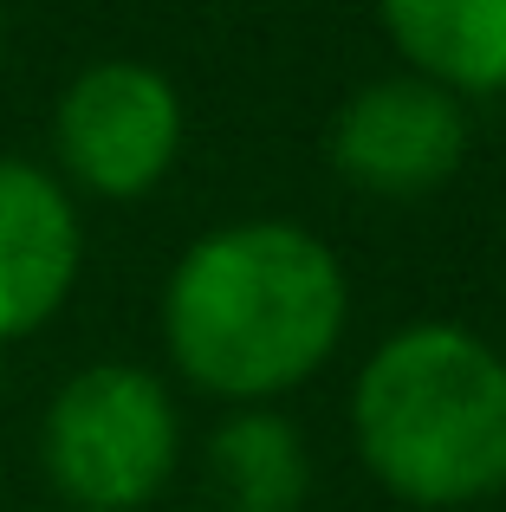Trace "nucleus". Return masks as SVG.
I'll use <instances>...</instances> for the list:
<instances>
[{"label":"nucleus","mask_w":506,"mask_h":512,"mask_svg":"<svg viewBox=\"0 0 506 512\" xmlns=\"http://www.w3.org/2000/svg\"><path fill=\"white\" fill-rule=\"evenodd\" d=\"M338 253L292 221H241L195 240L163 292V344L195 389L266 402L325 370L344 338Z\"/></svg>","instance_id":"f257e3e1"},{"label":"nucleus","mask_w":506,"mask_h":512,"mask_svg":"<svg viewBox=\"0 0 506 512\" xmlns=\"http://www.w3.org/2000/svg\"><path fill=\"white\" fill-rule=\"evenodd\" d=\"M52 143L78 188L104 201H137L182 156V98L156 65L104 59L65 85Z\"/></svg>","instance_id":"20e7f679"},{"label":"nucleus","mask_w":506,"mask_h":512,"mask_svg":"<svg viewBox=\"0 0 506 512\" xmlns=\"http://www.w3.org/2000/svg\"><path fill=\"white\" fill-rule=\"evenodd\" d=\"M78 214L33 163H0V344L39 331L78 279Z\"/></svg>","instance_id":"423d86ee"},{"label":"nucleus","mask_w":506,"mask_h":512,"mask_svg":"<svg viewBox=\"0 0 506 512\" xmlns=\"http://www.w3.org/2000/svg\"><path fill=\"white\" fill-rule=\"evenodd\" d=\"M182 422L137 363H91L46 409V474L78 512H137L169 487Z\"/></svg>","instance_id":"7ed1b4c3"},{"label":"nucleus","mask_w":506,"mask_h":512,"mask_svg":"<svg viewBox=\"0 0 506 512\" xmlns=\"http://www.w3.org/2000/svg\"><path fill=\"white\" fill-rule=\"evenodd\" d=\"M396 52L455 98L506 91V0H383Z\"/></svg>","instance_id":"0eeeda50"},{"label":"nucleus","mask_w":506,"mask_h":512,"mask_svg":"<svg viewBox=\"0 0 506 512\" xmlns=\"http://www.w3.org/2000/svg\"><path fill=\"white\" fill-rule=\"evenodd\" d=\"M364 467L409 506H474L506 487V357L461 325H409L351 396Z\"/></svg>","instance_id":"f03ea898"},{"label":"nucleus","mask_w":506,"mask_h":512,"mask_svg":"<svg viewBox=\"0 0 506 512\" xmlns=\"http://www.w3.org/2000/svg\"><path fill=\"white\" fill-rule=\"evenodd\" d=\"M312 493V454L299 428L266 409H241L208 441V500L215 512H299Z\"/></svg>","instance_id":"6e6552de"},{"label":"nucleus","mask_w":506,"mask_h":512,"mask_svg":"<svg viewBox=\"0 0 506 512\" xmlns=\"http://www.w3.org/2000/svg\"><path fill=\"white\" fill-rule=\"evenodd\" d=\"M331 169L383 201H416L442 188L468 156V111L435 78H370L351 91L325 137Z\"/></svg>","instance_id":"39448f33"}]
</instances>
